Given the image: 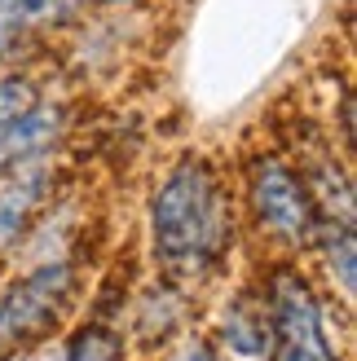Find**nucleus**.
<instances>
[{
	"label": "nucleus",
	"mask_w": 357,
	"mask_h": 361,
	"mask_svg": "<svg viewBox=\"0 0 357 361\" xmlns=\"http://www.w3.org/2000/svg\"><path fill=\"white\" fill-rule=\"evenodd\" d=\"M44 180H49V172L35 168V172L13 176L9 185H0V243H9L13 233L23 229V221L31 216V207L40 203V194H44Z\"/></svg>",
	"instance_id": "nucleus-7"
},
{
	"label": "nucleus",
	"mask_w": 357,
	"mask_h": 361,
	"mask_svg": "<svg viewBox=\"0 0 357 361\" xmlns=\"http://www.w3.org/2000/svg\"><path fill=\"white\" fill-rule=\"evenodd\" d=\"M71 291V269L66 264H44L13 282L9 291H0V344L27 339L49 326V317L58 313V304Z\"/></svg>",
	"instance_id": "nucleus-4"
},
{
	"label": "nucleus",
	"mask_w": 357,
	"mask_h": 361,
	"mask_svg": "<svg viewBox=\"0 0 357 361\" xmlns=\"http://www.w3.org/2000/svg\"><path fill=\"white\" fill-rule=\"evenodd\" d=\"M35 106V88L27 80H0V141L18 119Z\"/></svg>",
	"instance_id": "nucleus-9"
},
{
	"label": "nucleus",
	"mask_w": 357,
	"mask_h": 361,
	"mask_svg": "<svg viewBox=\"0 0 357 361\" xmlns=\"http://www.w3.org/2000/svg\"><path fill=\"white\" fill-rule=\"evenodd\" d=\"M150 221L155 251L176 274H199V269L217 264L229 243V207L203 159H181L172 168V176L155 194Z\"/></svg>",
	"instance_id": "nucleus-1"
},
{
	"label": "nucleus",
	"mask_w": 357,
	"mask_h": 361,
	"mask_svg": "<svg viewBox=\"0 0 357 361\" xmlns=\"http://www.w3.org/2000/svg\"><path fill=\"white\" fill-rule=\"evenodd\" d=\"M58 123H62V115L53 111V106L35 102L31 111L5 133V141H0V164H18V159H27V154H40L49 141L58 137Z\"/></svg>",
	"instance_id": "nucleus-6"
},
{
	"label": "nucleus",
	"mask_w": 357,
	"mask_h": 361,
	"mask_svg": "<svg viewBox=\"0 0 357 361\" xmlns=\"http://www.w3.org/2000/svg\"><path fill=\"white\" fill-rule=\"evenodd\" d=\"M225 339L238 353H265V348H270V339H274L270 313H265L256 300H238L234 309L225 313Z\"/></svg>",
	"instance_id": "nucleus-8"
},
{
	"label": "nucleus",
	"mask_w": 357,
	"mask_h": 361,
	"mask_svg": "<svg viewBox=\"0 0 357 361\" xmlns=\"http://www.w3.org/2000/svg\"><path fill=\"white\" fill-rule=\"evenodd\" d=\"M181 361H212V357H207V348H190Z\"/></svg>",
	"instance_id": "nucleus-12"
},
{
	"label": "nucleus",
	"mask_w": 357,
	"mask_h": 361,
	"mask_svg": "<svg viewBox=\"0 0 357 361\" xmlns=\"http://www.w3.org/2000/svg\"><path fill=\"white\" fill-rule=\"evenodd\" d=\"M75 5L80 0H0V58H5L23 35H31L35 27L58 23V18H66Z\"/></svg>",
	"instance_id": "nucleus-5"
},
{
	"label": "nucleus",
	"mask_w": 357,
	"mask_h": 361,
	"mask_svg": "<svg viewBox=\"0 0 357 361\" xmlns=\"http://www.w3.org/2000/svg\"><path fill=\"white\" fill-rule=\"evenodd\" d=\"M340 264V286H344V295H353V229H340V238H331V269Z\"/></svg>",
	"instance_id": "nucleus-11"
},
{
	"label": "nucleus",
	"mask_w": 357,
	"mask_h": 361,
	"mask_svg": "<svg viewBox=\"0 0 357 361\" xmlns=\"http://www.w3.org/2000/svg\"><path fill=\"white\" fill-rule=\"evenodd\" d=\"M71 361H119V344L106 331H84L71 344Z\"/></svg>",
	"instance_id": "nucleus-10"
},
{
	"label": "nucleus",
	"mask_w": 357,
	"mask_h": 361,
	"mask_svg": "<svg viewBox=\"0 0 357 361\" xmlns=\"http://www.w3.org/2000/svg\"><path fill=\"white\" fill-rule=\"evenodd\" d=\"M252 203H256V216L260 225L278 233L287 243H305L313 233V203H309V190L291 168H282L278 159H265L252 172Z\"/></svg>",
	"instance_id": "nucleus-3"
},
{
	"label": "nucleus",
	"mask_w": 357,
	"mask_h": 361,
	"mask_svg": "<svg viewBox=\"0 0 357 361\" xmlns=\"http://www.w3.org/2000/svg\"><path fill=\"white\" fill-rule=\"evenodd\" d=\"M270 331L278 339L274 361H335L331 344L322 339V317L309 295V286L296 274H278L270 291Z\"/></svg>",
	"instance_id": "nucleus-2"
}]
</instances>
